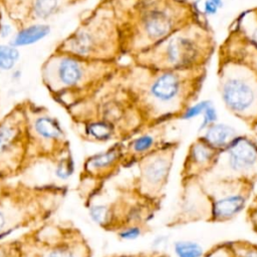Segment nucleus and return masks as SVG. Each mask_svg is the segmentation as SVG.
<instances>
[{
	"label": "nucleus",
	"instance_id": "nucleus-1",
	"mask_svg": "<svg viewBox=\"0 0 257 257\" xmlns=\"http://www.w3.org/2000/svg\"><path fill=\"white\" fill-rule=\"evenodd\" d=\"M207 66L153 69L131 62L116 73L137 106L145 128L179 119L200 95Z\"/></svg>",
	"mask_w": 257,
	"mask_h": 257
},
{
	"label": "nucleus",
	"instance_id": "nucleus-2",
	"mask_svg": "<svg viewBox=\"0 0 257 257\" xmlns=\"http://www.w3.org/2000/svg\"><path fill=\"white\" fill-rule=\"evenodd\" d=\"M118 26L122 55L130 58L200 18L191 0H108Z\"/></svg>",
	"mask_w": 257,
	"mask_h": 257
},
{
	"label": "nucleus",
	"instance_id": "nucleus-3",
	"mask_svg": "<svg viewBox=\"0 0 257 257\" xmlns=\"http://www.w3.org/2000/svg\"><path fill=\"white\" fill-rule=\"evenodd\" d=\"M216 49L214 32L202 17L173 32L132 62L153 69H185L207 66Z\"/></svg>",
	"mask_w": 257,
	"mask_h": 257
},
{
	"label": "nucleus",
	"instance_id": "nucleus-4",
	"mask_svg": "<svg viewBox=\"0 0 257 257\" xmlns=\"http://www.w3.org/2000/svg\"><path fill=\"white\" fill-rule=\"evenodd\" d=\"M67 46L79 58L117 62L122 55L119 31L108 0L101 3L87 23L68 39Z\"/></svg>",
	"mask_w": 257,
	"mask_h": 257
},
{
	"label": "nucleus",
	"instance_id": "nucleus-5",
	"mask_svg": "<svg viewBox=\"0 0 257 257\" xmlns=\"http://www.w3.org/2000/svg\"><path fill=\"white\" fill-rule=\"evenodd\" d=\"M217 78L226 109L250 128L257 120V75L239 62L218 59Z\"/></svg>",
	"mask_w": 257,
	"mask_h": 257
},
{
	"label": "nucleus",
	"instance_id": "nucleus-6",
	"mask_svg": "<svg viewBox=\"0 0 257 257\" xmlns=\"http://www.w3.org/2000/svg\"><path fill=\"white\" fill-rule=\"evenodd\" d=\"M179 146V141H167L142 158L136 164L138 174L132 180L130 187L141 197L161 205Z\"/></svg>",
	"mask_w": 257,
	"mask_h": 257
},
{
	"label": "nucleus",
	"instance_id": "nucleus-7",
	"mask_svg": "<svg viewBox=\"0 0 257 257\" xmlns=\"http://www.w3.org/2000/svg\"><path fill=\"white\" fill-rule=\"evenodd\" d=\"M209 204V223H225L236 218L248 206L255 184L247 180H200Z\"/></svg>",
	"mask_w": 257,
	"mask_h": 257
},
{
	"label": "nucleus",
	"instance_id": "nucleus-8",
	"mask_svg": "<svg viewBox=\"0 0 257 257\" xmlns=\"http://www.w3.org/2000/svg\"><path fill=\"white\" fill-rule=\"evenodd\" d=\"M236 179L257 182V139L239 134L220 152L213 170L202 180Z\"/></svg>",
	"mask_w": 257,
	"mask_h": 257
},
{
	"label": "nucleus",
	"instance_id": "nucleus-9",
	"mask_svg": "<svg viewBox=\"0 0 257 257\" xmlns=\"http://www.w3.org/2000/svg\"><path fill=\"white\" fill-rule=\"evenodd\" d=\"M220 152L208 145L198 137L189 146L182 170L181 185L200 181L205 178L215 167Z\"/></svg>",
	"mask_w": 257,
	"mask_h": 257
},
{
	"label": "nucleus",
	"instance_id": "nucleus-10",
	"mask_svg": "<svg viewBox=\"0 0 257 257\" xmlns=\"http://www.w3.org/2000/svg\"><path fill=\"white\" fill-rule=\"evenodd\" d=\"M167 123L145 128L124 143L123 168L136 165L142 158L163 146L166 140Z\"/></svg>",
	"mask_w": 257,
	"mask_h": 257
},
{
	"label": "nucleus",
	"instance_id": "nucleus-11",
	"mask_svg": "<svg viewBox=\"0 0 257 257\" xmlns=\"http://www.w3.org/2000/svg\"><path fill=\"white\" fill-rule=\"evenodd\" d=\"M124 143L116 142L107 150L90 156L84 163L87 177L105 180L123 168Z\"/></svg>",
	"mask_w": 257,
	"mask_h": 257
},
{
	"label": "nucleus",
	"instance_id": "nucleus-12",
	"mask_svg": "<svg viewBox=\"0 0 257 257\" xmlns=\"http://www.w3.org/2000/svg\"><path fill=\"white\" fill-rule=\"evenodd\" d=\"M218 59L239 62L257 75V46L233 29L229 28L227 37L220 45L218 49Z\"/></svg>",
	"mask_w": 257,
	"mask_h": 257
},
{
	"label": "nucleus",
	"instance_id": "nucleus-13",
	"mask_svg": "<svg viewBox=\"0 0 257 257\" xmlns=\"http://www.w3.org/2000/svg\"><path fill=\"white\" fill-rule=\"evenodd\" d=\"M238 135V131L232 125L217 121L204 130L199 137L215 150L222 152Z\"/></svg>",
	"mask_w": 257,
	"mask_h": 257
},
{
	"label": "nucleus",
	"instance_id": "nucleus-14",
	"mask_svg": "<svg viewBox=\"0 0 257 257\" xmlns=\"http://www.w3.org/2000/svg\"><path fill=\"white\" fill-rule=\"evenodd\" d=\"M230 29L235 30L257 46V6L242 11L233 21Z\"/></svg>",
	"mask_w": 257,
	"mask_h": 257
},
{
	"label": "nucleus",
	"instance_id": "nucleus-15",
	"mask_svg": "<svg viewBox=\"0 0 257 257\" xmlns=\"http://www.w3.org/2000/svg\"><path fill=\"white\" fill-rule=\"evenodd\" d=\"M50 32V27L45 24H33L21 29L13 37L11 45L14 47L27 46L34 44L45 38Z\"/></svg>",
	"mask_w": 257,
	"mask_h": 257
},
{
	"label": "nucleus",
	"instance_id": "nucleus-16",
	"mask_svg": "<svg viewBox=\"0 0 257 257\" xmlns=\"http://www.w3.org/2000/svg\"><path fill=\"white\" fill-rule=\"evenodd\" d=\"M35 133L45 141H57L63 137L59 122L51 116H40L34 121Z\"/></svg>",
	"mask_w": 257,
	"mask_h": 257
},
{
	"label": "nucleus",
	"instance_id": "nucleus-17",
	"mask_svg": "<svg viewBox=\"0 0 257 257\" xmlns=\"http://www.w3.org/2000/svg\"><path fill=\"white\" fill-rule=\"evenodd\" d=\"M89 247L83 240L71 244H58L49 249L42 257H89Z\"/></svg>",
	"mask_w": 257,
	"mask_h": 257
},
{
	"label": "nucleus",
	"instance_id": "nucleus-18",
	"mask_svg": "<svg viewBox=\"0 0 257 257\" xmlns=\"http://www.w3.org/2000/svg\"><path fill=\"white\" fill-rule=\"evenodd\" d=\"M18 212L12 205L0 201V240H3L16 228V223L13 222V219H16V215L19 214Z\"/></svg>",
	"mask_w": 257,
	"mask_h": 257
},
{
	"label": "nucleus",
	"instance_id": "nucleus-19",
	"mask_svg": "<svg viewBox=\"0 0 257 257\" xmlns=\"http://www.w3.org/2000/svg\"><path fill=\"white\" fill-rule=\"evenodd\" d=\"M174 252L177 257H202L203 247L192 240H178L174 243Z\"/></svg>",
	"mask_w": 257,
	"mask_h": 257
},
{
	"label": "nucleus",
	"instance_id": "nucleus-20",
	"mask_svg": "<svg viewBox=\"0 0 257 257\" xmlns=\"http://www.w3.org/2000/svg\"><path fill=\"white\" fill-rule=\"evenodd\" d=\"M17 130L10 124H0V155H4L11 151L16 139Z\"/></svg>",
	"mask_w": 257,
	"mask_h": 257
},
{
	"label": "nucleus",
	"instance_id": "nucleus-21",
	"mask_svg": "<svg viewBox=\"0 0 257 257\" xmlns=\"http://www.w3.org/2000/svg\"><path fill=\"white\" fill-rule=\"evenodd\" d=\"M59 7L58 0H34L33 13L37 18L46 19L52 16Z\"/></svg>",
	"mask_w": 257,
	"mask_h": 257
},
{
	"label": "nucleus",
	"instance_id": "nucleus-22",
	"mask_svg": "<svg viewBox=\"0 0 257 257\" xmlns=\"http://www.w3.org/2000/svg\"><path fill=\"white\" fill-rule=\"evenodd\" d=\"M19 59V51L10 45H0V69L10 70Z\"/></svg>",
	"mask_w": 257,
	"mask_h": 257
},
{
	"label": "nucleus",
	"instance_id": "nucleus-23",
	"mask_svg": "<svg viewBox=\"0 0 257 257\" xmlns=\"http://www.w3.org/2000/svg\"><path fill=\"white\" fill-rule=\"evenodd\" d=\"M234 257H257V243L249 240L231 241Z\"/></svg>",
	"mask_w": 257,
	"mask_h": 257
},
{
	"label": "nucleus",
	"instance_id": "nucleus-24",
	"mask_svg": "<svg viewBox=\"0 0 257 257\" xmlns=\"http://www.w3.org/2000/svg\"><path fill=\"white\" fill-rule=\"evenodd\" d=\"M54 173L56 178L59 180L64 181L69 179L74 173V162L72 157L68 155L67 157H64L58 161Z\"/></svg>",
	"mask_w": 257,
	"mask_h": 257
},
{
	"label": "nucleus",
	"instance_id": "nucleus-25",
	"mask_svg": "<svg viewBox=\"0 0 257 257\" xmlns=\"http://www.w3.org/2000/svg\"><path fill=\"white\" fill-rule=\"evenodd\" d=\"M202 257H234L231 241H223L213 245L204 252Z\"/></svg>",
	"mask_w": 257,
	"mask_h": 257
},
{
	"label": "nucleus",
	"instance_id": "nucleus-26",
	"mask_svg": "<svg viewBox=\"0 0 257 257\" xmlns=\"http://www.w3.org/2000/svg\"><path fill=\"white\" fill-rule=\"evenodd\" d=\"M213 101L210 99H204L200 101H196L193 104H191L180 116L179 119L181 120H191L197 116H200L203 114L204 110L212 103Z\"/></svg>",
	"mask_w": 257,
	"mask_h": 257
},
{
	"label": "nucleus",
	"instance_id": "nucleus-27",
	"mask_svg": "<svg viewBox=\"0 0 257 257\" xmlns=\"http://www.w3.org/2000/svg\"><path fill=\"white\" fill-rule=\"evenodd\" d=\"M144 232H145V226L132 225V226H127L120 229L119 231L116 232V235L120 240L133 241L141 237Z\"/></svg>",
	"mask_w": 257,
	"mask_h": 257
},
{
	"label": "nucleus",
	"instance_id": "nucleus-28",
	"mask_svg": "<svg viewBox=\"0 0 257 257\" xmlns=\"http://www.w3.org/2000/svg\"><path fill=\"white\" fill-rule=\"evenodd\" d=\"M218 121V112L214 105V102H212L203 112L202 114V120L200 122V125L198 127V132L201 134L204 130H206L210 124L215 123Z\"/></svg>",
	"mask_w": 257,
	"mask_h": 257
},
{
	"label": "nucleus",
	"instance_id": "nucleus-29",
	"mask_svg": "<svg viewBox=\"0 0 257 257\" xmlns=\"http://www.w3.org/2000/svg\"><path fill=\"white\" fill-rule=\"evenodd\" d=\"M246 221L251 229L257 234V193L253 194L248 206L246 207Z\"/></svg>",
	"mask_w": 257,
	"mask_h": 257
},
{
	"label": "nucleus",
	"instance_id": "nucleus-30",
	"mask_svg": "<svg viewBox=\"0 0 257 257\" xmlns=\"http://www.w3.org/2000/svg\"><path fill=\"white\" fill-rule=\"evenodd\" d=\"M219 9L220 8L215 3L209 0H205L203 3V14L205 16H214L218 13Z\"/></svg>",
	"mask_w": 257,
	"mask_h": 257
},
{
	"label": "nucleus",
	"instance_id": "nucleus-31",
	"mask_svg": "<svg viewBox=\"0 0 257 257\" xmlns=\"http://www.w3.org/2000/svg\"><path fill=\"white\" fill-rule=\"evenodd\" d=\"M167 243H168V237L167 236H165V235L157 236L153 241V249L156 252L157 249H159L161 246H166Z\"/></svg>",
	"mask_w": 257,
	"mask_h": 257
},
{
	"label": "nucleus",
	"instance_id": "nucleus-32",
	"mask_svg": "<svg viewBox=\"0 0 257 257\" xmlns=\"http://www.w3.org/2000/svg\"><path fill=\"white\" fill-rule=\"evenodd\" d=\"M12 32V27L9 24H2L0 28V36L2 38L8 37Z\"/></svg>",
	"mask_w": 257,
	"mask_h": 257
},
{
	"label": "nucleus",
	"instance_id": "nucleus-33",
	"mask_svg": "<svg viewBox=\"0 0 257 257\" xmlns=\"http://www.w3.org/2000/svg\"><path fill=\"white\" fill-rule=\"evenodd\" d=\"M130 257H168L165 254H161L159 252H153V253H142L139 255H134V256H130Z\"/></svg>",
	"mask_w": 257,
	"mask_h": 257
},
{
	"label": "nucleus",
	"instance_id": "nucleus-34",
	"mask_svg": "<svg viewBox=\"0 0 257 257\" xmlns=\"http://www.w3.org/2000/svg\"><path fill=\"white\" fill-rule=\"evenodd\" d=\"M250 130H251V132L253 133L254 137L257 139V120H256V122L250 127Z\"/></svg>",
	"mask_w": 257,
	"mask_h": 257
},
{
	"label": "nucleus",
	"instance_id": "nucleus-35",
	"mask_svg": "<svg viewBox=\"0 0 257 257\" xmlns=\"http://www.w3.org/2000/svg\"><path fill=\"white\" fill-rule=\"evenodd\" d=\"M213 3H215L219 8H222L223 7V0H209Z\"/></svg>",
	"mask_w": 257,
	"mask_h": 257
},
{
	"label": "nucleus",
	"instance_id": "nucleus-36",
	"mask_svg": "<svg viewBox=\"0 0 257 257\" xmlns=\"http://www.w3.org/2000/svg\"><path fill=\"white\" fill-rule=\"evenodd\" d=\"M1 19H2V15H1V12H0V28H1V25H2V22H1Z\"/></svg>",
	"mask_w": 257,
	"mask_h": 257
},
{
	"label": "nucleus",
	"instance_id": "nucleus-37",
	"mask_svg": "<svg viewBox=\"0 0 257 257\" xmlns=\"http://www.w3.org/2000/svg\"><path fill=\"white\" fill-rule=\"evenodd\" d=\"M0 195H1V193H0Z\"/></svg>",
	"mask_w": 257,
	"mask_h": 257
}]
</instances>
